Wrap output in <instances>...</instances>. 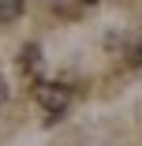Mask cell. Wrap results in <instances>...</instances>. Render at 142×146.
I'll return each mask as SVG.
<instances>
[{
    "mask_svg": "<svg viewBox=\"0 0 142 146\" xmlns=\"http://www.w3.org/2000/svg\"><path fill=\"white\" fill-rule=\"evenodd\" d=\"M8 101V82H4V75H0V105Z\"/></svg>",
    "mask_w": 142,
    "mask_h": 146,
    "instance_id": "4",
    "label": "cell"
},
{
    "mask_svg": "<svg viewBox=\"0 0 142 146\" xmlns=\"http://www.w3.org/2000/svg\"><path fill=\"white\" fill-rule=\"evenodd\" d=\"M82 4H97V0H82Z\"/></svg>",
    "mask_w": 142,
    "mask_h": 146,
    "instance_id": "5",
    "label": "cell"
},
{
    "mask_svg": "<svg viewBox=\"0 0 142 146\" xmlns=\"http://www.w3.org/2000/svg\"><path fill=\"white\" fill-rule=\"evenodd\" d=\"M22 0H0V26H4V23H15L19 15H22Z\"/></svg>",
    "mask_w": 142,
    "mask_h": 146,
    "instance_id": "3",
    "label": "cell"
},
{
    "mask_svg": "<svg viewBox=\"0 0 142 146\" xmlns=\"http://www.w3.org/2000/svg\"><path fill=\"white\" fill-rule=\"evenodd\" d=\"M19 68L34 75V71L41 68V49H38V45H26V49H22V56H19Z\"/></svg>",
    "mask_w": 142,
    "mask_h": 146,
    "instance_id": "2",
    "label": "cell"
},
{
    "mask_svg": "<svg viewBox=\"0 0 142 146\" xmlns=\"http://www.w3.org/2000/svg\"><path fill=\"white\" fill-rule=\"evenodd\" d=\"M34 98H38V105H41L45 112L60 116V112L67 109V101H71V90H67V86H60V82H38Z\"/></svg>",
    "mask_w": 142,
    "mask_h": 146,
    "instance_id": "1",
    "label": "cell"
}]
</instances>
